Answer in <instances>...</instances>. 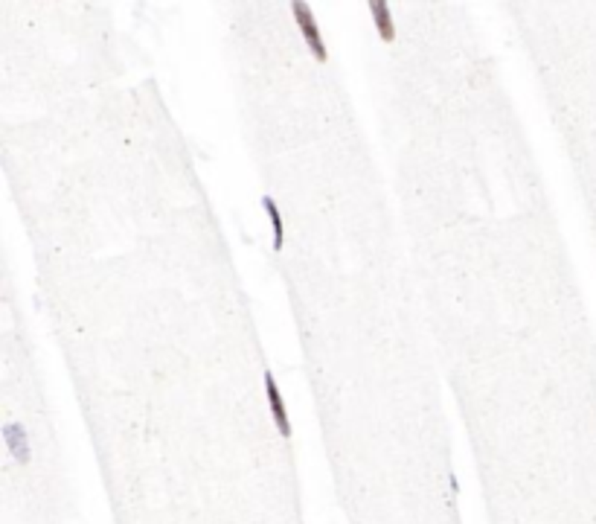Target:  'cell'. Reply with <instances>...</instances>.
Segmentation results:
<instances>
[{"label": "cell", "mask_w": 596, "mask_h": 524, "mask_svg": "<svg viewBox=\"0 0 596 524\" xmlns=\"http://www.w3.org/2000/svg\"><path fill=\"white\" fill-rule=\"evenodd\" d=\"M367 9L372 15V24H375L378 38L390 44L395 38V24H393V15H390V3H384V0H370Z\"/></svg>", "instance_id": "obj_4"}, {"label": "cell", "mask_w": 596, "mask_h": 524, "mask_svg": "<svg viewBox=\"0 0 596 524\" xmlns=\"http://www.w3.org/2000/svg\"><path fill=\"white\" fill-rule=\"evenodd\" d=\"M291 15H294V21H297V29L303 32V41H306L308 50H311L314 61L326 64L329 61V50H326V44H323L320 26H317V21H314V15H311V6L303 3V0H294V3H291Z\"/></svg>", "instance_id": "obj_1"}, {"label": "cell", "mask_w": 596, "mask_h": 524, "mask_svg": "<svg viewBox=\"0 0 596 524\" xmlns=\"http://www.w3.org/2000/svg\"><path fill=\"white\" fill-rule=\"evenodd\" d=\"M3 440H6L9 454H12L21 466H26L29 457H32V452H29V437H26V429H24V425H21V422H6V425H3Z\"/></svg>", "instance_id": "obj_3"}, {"label": "cell", "mask_w": 596, "mask_h": 524, "mask_svg": "<svg viewBox=\"0 0 596 524\" xmlns=\"http://www.w3.org/2000/svg\"><path fill=\"white\" fill-rule=\"evenodd\" d=\"M262 207H265V213H268V219H271L274 251L279 254V251H283V245H285V222H283V216H279V207H276V201L271 199V195H265V199H262Z\"/></svg>", "instance_id": "obj_5"}, {"label": "cell", "mask_w": 596, "mask_h": 524, "mask_svg": "<svg viewBox=\"0 0 596 524\" xmlns=\"http://www.w3.org/2000/svg\"><path fill=\"white\" fill-rule=\"evenodd\" d=\"M265 396H268V408H271V419L276 425L279 437H291V419H288V408H285V399H283V390H279L276 379L271 370H265Z\"/></svg>", "instance_id": "obj_2"}]
</instances>
